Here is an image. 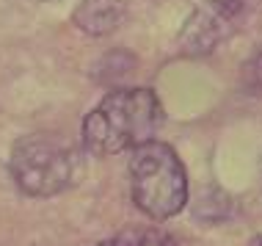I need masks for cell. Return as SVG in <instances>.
I'll list each match as a JSON object with an SVG mask.
<instances>
[{
    "instance_id": "cell-1",
    "label": "cell",
    "mask_w": 262,
    "mask_h": 246,
    "mask_svg": "<svg viewBox=\"0 0 262 246\" xmlns=\"http://www.w3.org/2000/svg\"><path fill=\"white\" fill-rule=\"evenodd\" d=\"M163 119L160 97L152 89H116L83 119V150L97 158L136 150L155 138Z\"/></svg>"
},
{
    "instance_id": "cell-2",
    "label": "cell",
    "mask_w": 262,
    "mask_h": 246,
    "mask_svg": "<svg viewBox=\"0 0 262 246\" xmlns=\"http://www.w3.org/2000/svg\"><path fill=\"white\" fill-rule=\"evenodd\" d=\"M9 172L25 196L47 199L77 182L83 172V155L72 141L55 133H33L14 144Z\"/></svg>"
},
{
    "instance_id": "cell-3",
    "label": "cell",
    "mask_w": 262,
    "mask_h": 246,
    "mask_svg": "<svg viewBox=\"0 0 262 246\" xmlns=\"http://www.w3.org/2000/svg\"><path fill=\"white\" fill-rule=\"evenodd\" d=\"M130 196L155 221L177 216L188 202V174L180 155L163 141L138 144L130 158Z\"/></svg>"
},
{
    "instance_id": "cell-4",
    "label": "cell",
    "mask_w": 262,
    "mask_h": 246,
    "mask_svg": "<svg viewBox=\"0 0 262 246\" xmlns=\"http://www.w3.org/2000/svg\"><path fill=\"white\" fill-rule=\"evenodd\" d=\"M259 0H207L190 14L180 31V50L185 55H207L221 42L249 23Z\"/></svg>"
},
{
    "instance_id": "cell-5",
    "label": "cell",
    "mask_w": 262,
    "mask_h": 246,
    "mask_svg": "<svg viewBox=\"0 0 262 246\" xmlns=\"http://www.w3.org/2000/svg\"><path fill=\"white\" fill-rule=\"evenodd\" d=\"M124 0H80L72 23L89 36H108L124 19Z\"/></svg>"
},
{
    "instance_id": "cell-6",
    "label": "cell",
    "mask_w": 262,
    "mask_h": 246,
    "mask_svg": "<svg viewBox=\"0 0 262 246\" xmlns=\"http://www.w3.org/2000/svg\"><path fill=\"white\" fill-rule=\"evenodd\" d=\"M97 246H177L174 238L158 227H124Z\"/></svg>"
},
{
    "instance_id": "cell-7",
    "label": "cell",
    "mask_w": 262,
    "mask_h": 246,
    "mask_svg": "<svg viewBox=\"0 0 262 246\" xmlns=\"http://www.w3.org/2000/svg\"><path fill=\"white\" fill-rule=\"evenodd\" d=\"M249 246H262V235H254V238H251V243H249Z\"/></svg>"
}]
</instances>
